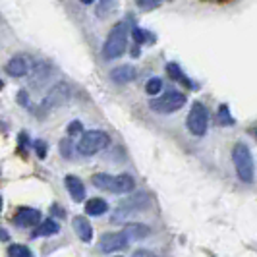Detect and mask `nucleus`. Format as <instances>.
<instances>
[{
  "mask_svg": "<svg viewBox=\"0 0 257 257\" xmlns=\"http://www.w3.org/2000/svg\"><path fill=\"white\" fill-rule=\"evenodd\" d=\"M126 47H128V24L126 22H118L110 29L108 37L104 41V58H108V60L120 58L124 54V51H126Z\"/></svg>",
  "mask_w": 257,
  "mask_h": 257,
  "instance_id": "1",
  "label": "nucleus"
},
{
  "mask_svg": "<svg viewBox=\"0 0 257 257\" xmlns=\"http://www.w3.org/2000/svg\"><path fill=\"white\" fill-rule=\"evenodd\" d=\"M232 163L236 168V174L238 178L245 184L253 180V174H255V167H253V159L249 153V147L245 143H236L234 149H232Z\"/></svg>",
  "mask_w": 257,
  "mask_h": 257,
  "instance_id": "2",
  "label": "nucleus"
},
{
  "mask_svg": "<svg viewBox=\"0 0 257 257\" xmlns=\"http://www.w3.org/2000/svg\"><path fill=\"white\" fill-rule=\"evenodd\" d=\"M108 142H110V138H108L106 132H103V130H89L77 142V153H81L83 157H91V155L103 151L104 147L108 145Z\"/></svg>",
  "mask_w": 257,
  "mask_h": 257,
  "instance_id": "3",
  "label": "nucleus"
},
{
  "mask_svg": "<svg viewBox=\"0 0 257 257\" xmlns=\"http://www.w3.org/2000/svg\"><path fill=\"white\" fill-rule=\"evenodd\" d=\"M186 104V95L180 91H167L161 97L151 99V110L161 112V114H170V112H178L182 106Z\"/></svg>",
  "mask_w": 257,
  "mask_h": 257,
  "instance_id": "4",
  "label": "nucleus"
},
{
  "mask_svg": "<svg viewBox=\"0 0 257 257\" xmlns=\"http://www.w3.org/2000/svg\"><path fill=\"white\" fill-rule=\"evenodd\" d=\"M186 126L192 132L193 136L201 138L207 134V128H209V112H207L205 104L195 101L190 108V114H188V120H186Z\"/></svg>",
  "mask_w": 257,
  "mask_h": 257,
  "instance_id": "5",
  "label": "nucleus"
},
{
  "mask_svg": "<svg viewBox=\"0 0 257 257\" xmlns=\"http://www.w3.org/2000/svg\"><path fill=\"white\" fill-rule=\"evenodd\" d=\"M147 207H149V197H147V193L132 195V197L124 199L120 205L116 207L112 220H114V222H122V220H126L128 217H132L134 213H138V211H142V209H147Z\"/></svg>",
  "mask_w": 257,
  "mask_h": 257,
  "instance_id": "6",
  "label": "nucleus"
},
{
  "mask_svg": "<svg viewBox=\"0 0 257 257\" xmlns=\"http://www.w3.org/2000/svg\"><path fill=\"white\" fill-rule=\"evenodd\" d=\"M130 238L124 232H106L99 240V249L103 253H112V251H120L124 247H128Z\"/></svg>",
  "mask_w": 257,
  "mask_h": 257,
  "instance_id": "7",
  "label": "nucleus"
},
{
  "mask_svg": "<svg viewBox=\"0 0 257 257\" xmlns=\"http://www.w3.org/2000/svg\"><path fill=\"white\" fill-rule=\"evenodd\" d=\"M41 213H39L37 209H31V207H22L18 213H16V217H14V222L18 224V226H24V228H31V226H39L41 222Z\"/></svg>",
  "mask_w": 257,
  "mask_h": 257,
  "instance_id": "8",
  "label": "nucleus"
},
{
  "mask_svg": "<svg viewBox=\"0 0 257 257\" xmlns=\"http://www.w3.org/2000/svg\"><path fill=\"white\" fill-rule=\"evenodd\" d=\"M68 99H70V89H68V85H66V83H58V85H54V87L49 91V95H47L43 106H45V108H47V104H49V106H60V104L66 103Z\"/></svg>",
  "mask_w": 257,
  "mask_h": 257,
  "instance_id": "9",
  "label": "nucleus"
},
{
  "mask_svg": "<svg viewBox=\"0 0 257 257\" xmlns=\"http://www.w3.org/2000/svg\"><path fill=\"white\" fill-rule=\"evenodd\" d=\"M29 72V62L26 56H12L6 64V74L12 77H24Z\"/></svg>",
  "mask_w": 257,
  "mask_h": 257,
  "instance_id": "10",
  "label": "nucleus"
},
{
  "mask_svg": "<svg viewBox=\"0 0 257 257\" xmlns=\"http://www.w3.org/2000/svg\"><path fill=\"white\" fill-rule=\"evenodd\" d=\"M136 76H138L136 68L130 64L116 66L114 70H110V79H112L114 83H130V81L136 79Z\"/></svg>",
  "mask_w": 257,
  "mask_h": 257,
  "instance_id": "11",
  "label": "nucleus"
},
{
  "mask_svg": "<svg viewBox=\"0 0 257 257\" xmlns=\"http://www.w3.org/2000/svg\"><path fill=\"white\" fill-rule=\"evenodd\" d=\"M64 184H66V190H68V193L72 195V199L74 201H83L85 199V186H83V182L79 180L77 176H66L64 178Z\"/></svg>",
  "mask_w": 257,
  "mask_h": 257,
  "instance_id": "12",
  "label": "nucleus"
},
{
  "mask_svg": "<svg viewBox=\"0 0 257 257\" xmlns=\"http://www.w3.org/2000/svg\"><path fill=\"white\" fill-rule=\"evenodd\" d=\"M136 188V182L130 174H118L112 178V186H110V192L112 193H130Z\"/></svg>",
  "mask_w": 257,
  "mask_h": 257,
  "instance_id": "13",
  "label": "nucleus"
},
{
  "mask_svg": "<svg viewBox=\"0 0 257 257\" xmlns=\"http://www.w3.org/2000/svg\"><path fill=\"white\" fill-rule=\"evenodd\" d=\"M74 230H76L77 238L81 242H91L93 240V228H91L89 220L85 217H76L74 219Z\"/></svg>",
  "mask_w": 257,
  "mask_h": 257,
  "instance_id": "14",
  "label": "nucleus"
},
{
  "mask_svg": "<svg viewBox=\"0 0 257 257\" xmlns=\"http://www.w3.org/2000/svg\"><path fill=\"white\" fill-rule=\"evenodd\" d=\"M124 234L128 236L130 240H143L151 234V228L147 224H140V222H132V224H126L124 226Z\"/></svg>",
  "mask_w": 257,
  "mask_h": 257,
  "instance_id": "15",
  "label": "nucleus"
},
{
  "mask_svg": "<svg viewBox=\"0 0 257 257\" xmlns=\"http://www.w3.org/2000/svg\"><path fill=\"white\" fill-rule=\"evenodd\" d=\"M58 230H60L58 222L52 219H47V220H43L37 228L33 230L31 236H33V238H45V236H54V234H58Z\"/></svg>",
  "mask_w": 257,
  "mask_h": 257,
  "instance_id": "16",
  "label": "nucleus"
},
{
  "mask_svg": "<svg viewBox=\"0 0 257 257\" xmlns=\"http://www.w3.org/2000/svg\"><path fill=\"white\" fill-rule=\"evenodd\" d=\"M106 211H108V205H106V201L101 199V197H93V199H89L85 203V213L89 217H101Z\"/></svg>",
  "mask_w": 257,
  "mask_h": 257,
  "instance_id": "17",
  "label": "nucleus"
},
{
  "mask_svg": "<svg viewBox=\"0 0 257 257\" xmlns=\"http://www.w3.org/2000/svg\"><path fill=\"white\" fill-rule=\"evenodd\" d=\"M167 72H168V76L172 77L174 81L182 83L184 87H193V83L188 79V77L184 76V72L180 70V66H178V64H167Z\"/></svg>",
  "mask_w": 257,
  "mask_h": 257,
  "instance_id": "18",
  "label": "nucleus"
},
{
  "mask_svg": "<svg viewBox=\"0 0 257 257\" xmlns=\"http://www.w3.org/2000/svg\"><path fill=\"white\" fill-rule=\"evenodd\" d=\"M112 178L114 176H110V174H93V184H95V188H99V190H106V192H110V186H112Z\"/></svg>",
  "mask_w": 257,
  "mask_h": 257,
  "instance_id": "19",
  "label": "nucleus"
},
{
  "mask_svg": "<svg viewBox=\"0 0 257 257\" xmlns=\"http://www.w3.org/2000/svg\"><path fill=\"white\" fill-rule=\"evenodd\" d=\"M47 77H49V68H47V64L37 62V64H35V70H33V76H31L33 83L39 85V83H41V81H45Z\"/></svg>",
  "mask_w": 257,
  "mask_h": 257,
  "instance_id": "20",
  "label": "nucleus"
},
{
  "mask_svg": "<svg viewBox=\"0 0 257 257\" xmlns=\"http://www.w3.org/2000/svg\"><path fill=\"white\" fill-rule=\"evenodd\" d=\"M116 4H118V0H101L99 6H97V16L104 18V16H108L110 12H114Z\"/></svg>",
  "mask_w": 257,
  "mask_h": 257,
  "instance_id": "21",
  "label": "nucleus"
},
{
  "mask_svg": "<svg viewBox=\"0 0 257 257\" xmlns=\"http://www.w3.org/2000/svg\"><path fill=\"white\" fill-rule=\"evenodd\" d=\"M8 253H10V257H33L31 249H29L27 245H24V244L10 245V247H8Z\"/></svg>",
  "mask_w": 257,
  "mask_h": 257,
  "instance_id": "22",
  "label": "nucleus"
},
{
  "mask_svg": "<svg viewBox=\"0 0 257 257\" xmlns=\"http://www.w3.org/2000/svg\"><path fill=\"white\" fill-rule=\"evenodd\" d=\"M163 89V81L159 79V77H151L147 83H145V91H147V95H159Z\"/></svg>",
  "mask_w": 257,
  "mask_h": 257,
  "instance_id": "23",
  "label": "nucleus"
},
{
  "mask_svg": "<svg viewBox=\"0 0 257 257\" xmlns=\"http://www.w3.org/2000/svg\"><path fill=\"white\" fill-rule=\"evenodd\" d=\"M219 122L222 126H232L234 124V118L228 112V106L226 104H220L219 106Z\"/></svg>",
  "mask_w": 257,
  "mask_h": 257,
  "instance_id": "24",
  "label": "nucleus"
},
{
  "mask_svg": "<svg viewBox=\"0 0 257 257\" xmlns=\"http://www.w3.org/2000/svg\"><path fill=\"white\" fill-rule=\"evenodd\" d=\"M68 136H83L85 132H83V124L79 122V120H74V122H70L68 124Z\"/></svg>",
  "mask_w": 257,
  "mask_h": 257,
  "instance_id": "25",
  "label": "nucleus"
},
{
  "mask_svg": "<svg viewBox=\"0 0 257 257\" xmlns=\"http://www.w3.org/2000/svg\"><path fill=\"white\" fill-rule=\"evenodd\" d=\"M136 4L143 10H153V8L163 4V0H136Z\"/></svg>",
  "mask_w": 257,
  "mask_h": 257,
  "instance_id": "26",
  "label": "nucleus"
},
{
  "mask_svg": "<svg viewBox=\"0 0 257 257\" xmlns=\"http://www.w3.org/2000/svg\"><path fill=\"white\" fill-rule=\"evenodd\" d=\"M33 147H35V153H37L39 159H45L47 157V151H49V147H47V143L37 140V142L33 143Z\"/></svg>",
  "mask_w": 257,
  "mask_h": 257,
  "instance_id": "27",
  "label": "nucleus"
},
{
  "mask_svg": "<svg viewBox=\"0 0 257 257\" xmlns=\"http://www.w3.org/2000/svg\"><path fill=\"white\" fill-rule=\"evenodd\" d=\"M60 153L64 155L66 159H72V142H70V138L60 142Z\"/></svg>",
  "mask_w": 257,
  "mask_h": 257,
  "instance_id": "28",
  "label": "nucleus"
},
{
  "mask_svg": "<svg viewBox=\"0 0 257 257\" xmlns=\"http://www.w3.org/2000/svg\"><path fill=\"white\" fill-rule=\"evenodd\" d=\"M132 35H134V41H136L138 45H142L143 41H145V31L140 29V27H136V29L132 31Z\"/></svg>",
  "mask_w": 257,
  "mask_h": 257,
  "instance_id": "29",
  "label": "nucleus"
},
{
  "mask_svg": "<svg viewBox=\"0 0 257 257\" xmlns=\"http://www.w3.org/2000/svg\"><path fill=\"white\" fill-rule=\"evenodd\" d=\"M132 257H157L153 251H149V249H138V251H134V255Z\"/></svg>",
  "mask_w": 257,
  "mask_h": 257,
  "instance_id": "30",
  "label": "nucleus"
},
{
  "mask_svg": "<svg viewBox=\"0 0 257 257\" xmlns=\"http://www.w3.org/2000/svg\"><path fill=\"white\" fill-rule=\"evenodd\" d=\"M83 4H93V2H97V0H81Z\"/></svg>",
  "mask_w": 257,
  "mask_h": 257,
  "instance_id": "31",
  "label": "nucleus"
},
{
  "mask_svg": "<svg viewBox=\"0 0 257 257\" xmlns=\"http://www.w3.org/2000/svg\"><path fill=\"white\" fill-rule=\"evenodd\" d=\"M253 136H255V140H257V128H255V132H253Z\"/></svg>",
  "mask_w": 257,
  "mask_h": 257,
  "instance_id": "32",
  "label": "nucleus"
}]
</instances>
